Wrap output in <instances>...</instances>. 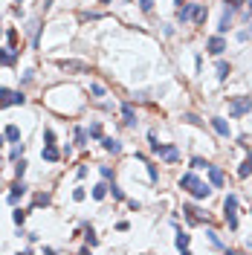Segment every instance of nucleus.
Returning <instances> with one entry per match:
<instances>
[{
  "label": "nucleus",
  "instance_id": "nucleus-1",
  "mask_svg": "<svg viewBox=\"0 0 252 255\" xmlns=\"http://www.w3.org/2000/svg\"><path fill=\"white\" fill-rule=\"evenodd\" d=\"M252 113V96H229V119H241Z\"/></svg>",
  "mask_w": 252,
  "mask_h": 255
},
{
  "label": "nucleus",
  "instance_id": "nucleus-2",
  "mask_svg": "<svg viewBox=\"0 0 252 255\" xmlns=\"http://www.w3.org/2000/svg\"><path fill=\"white\" fill-rule=\"evenodd\" d=\"M183 218L188 226H203L209 223V212H203L197 203H183Z\"/></svg>",
  "mask_w": 252,
  "mask_h": 255
},
{
  "label": "nucleus",
  "instance_id": "nucleus-3",
  "mask_svg": "<svg viewBox=\"0 0 252 255\" xmlns=\"http://www.w3.org/2000/svg\"><path fill=\"white\" fill-rule=\"evenodd\" d=\"M238 203H241V200H238V194H232V191H229L226 200H223V221L229 223L232 232L238 229Z\"/></svg>",
  "mask_w": 252,
  "mask_h": 255
},
{
  "label": "nucleus",
  "instance_id": "nucleus-4",
  "mask_svg": "<svg viewBox=\"0 0 252 255\" xmlns=\"http://www.w3.org/2000/svg\"><path fill=\"white\" fill-rule=\"evenodd\" d=\"M26 104V96L20 90H9V87H0V110L3 107H20Z\"/></svg>",
  "mask_w": 252,
  "mask_h": 255
},
{
  "label": "nucleus",
  "instance_id": "nucleus-5",
  "mask_svg": "<svg viewBox=\"0 0 252 255\" xmlns=\"http://www.w3.org/2000/svg\"><path fill=\"white\" fill-rule=\"evenodd\" d=\"M206 52L209 55H223L226 52V38L223 35H212V38H206Z\"/></svg>",
  "mask_w": 252,
  "mask_h": 255
},
{
  "label": "nucleus",
  "instance_id": "nucleus-6",
  "mask_svg": "<svg viewBox=\"0 0 252 255\" xmlns=\"http://www.w3.org/2000/svg\"><path fill=\"white\" fill-rule=\"evenodd\" d=\"M232 23H235V9L223 6V15H220V20H218V32H220V35H226L229 29H232Z\"/></svg>",
  "mask_w": 252,
  "mask_h": 255
},
{
  "label": "nucleus",
  "instance_id": "nucleus-7",
  "mask_svg": "<svg viewBox=\"0 0 252 255\" xmlns=\"http://www.w3.org/2000/svg\"><path fill=\"white\" fill-rule=\"evenodd\" d=\"M157 157L166 160V163H177V160H180V148L171 145V142H168V145H160V148H157Z\"/></svg>",
  "mask_w": 252,
  "mask_h": 255
},
{
  "label": "nucleus",
  "instance_id": "nucleus-8",
  "mask_svg": "<svg viewBox=\"0 0 252 255\" xmlns=\"http://www.w3.org/2000/svg\"><path fill=\"white\" fill-rule=\"evenodd\" d=\"M26 191H29V188H26V183H23V177H17L15 183H12V191H9V197H6V200H9L12 206H17V200H20Z\"/></svg>",
  "mask_w": 252,
  "mask_h": 255
},
{
  "label": "nucleus",
  "instance_id": "nucleus-9",
  "mask_svg": "<svg viewBox=\"0 0 252 255\" xmlns=\"http://www.w3.org/2000/svg\"><path fill=\"white\" fill-rule=\"evenodd\" d=\"M212 191H215V186H212V183H203V180H200V183L191 188L188 194H191L194 200H209V197H212Z\"/></svg>",
  "mask_w": 252,
  "mask_h": 255
},
{
  "label": "nucleus",
  "instance_id": "nucleus-10",
  "mask_svg": "<svg viewBox=\"0 0 252 255\" xmlns=\"http://www.w3.org/2000/svg\"><path fill=\"white\" fill-rule=\"evenodd\" d=\"M212 128H215V134L218 136H223V139H229V136H232V128H229V122L223 119V116H212Z\"/></svg>",
  "mask_w": 252,
  "mask_h": 255
},
{
  "label": "nucleus",
  "instance_id": "nucleus-11",
  "mask_svg": "<svg viewBox=\"0 0 252 255\" xmlns=\"http://www.w3.org/2000/svg\"><path fill=\"white\" fill-rule=\"evenodd\" d=\"M191 15H194V3H183V6H177V23L185 26V23H191Z\"/></svg>",
  "mask_w": 252,
  "mask_h": 255
},
{
  "label": "nucleus",
  "instance_id": "nucleus-12",
  "mask_svg": "<svg viewBox=\"0 0 252 255\" xmlns=\"http://www.w3.org/2000/svg\"><path fill=\"white\" fill-rule=\"evenodd\" d=\"M122 122H125V128H136V110H134V104L131 102H125L122 104Z\"/></svg>",
  "mask_w": 252,
  "mask_h": 255
},
{
  "label": "nucleus",
  "instance_id": "nucleus-13",
  "mask_svg": "<svg viewBox=\"0 0 252 255\" xmlns=\"http://www.w3.org/2000/svg\"><path fill=\"white\" fill-rule=\"evenodd\" d=\"M206 174H209V183L215 188H223V183H226V177H223V171L218 169V166H212L209 163V169H206Z\"/></svg>",
  "mask_w": 252,
  "mask_h": 255
},
{
  "label": "nucleus",
  "instance_id": "nucleus-14",
  "mask_svg": "<svg viewBox=\"0 0 252 255\" xmlns=\"http://www.w3.org/2000/svg\"><path fill=\"white\" fill-rule=\"evenodd\" d=\"M206 238H209V244H212V247H215V250H220V253H235V250H232V247H226V244H223V241H220V235L218 232H215V229H206Z\"/></svg>",
  "mask_w": 252,
  "mask_h": 255
},
{
  "label": "nucleus",
  "instance_id": "nucleus-15",
  "mask_svg": "<svg viewBox=\"0 0 252 255\" xmlns=\"http://www.w3.org/2000/svg\"><path fill=\"white\" fill-rule=\"evenodd\" d=\"M177 183H180V188H183V191H191V188L200 183V177H197V174H194V169H191V171H185Z\"/></svg>",
  "mask_w": 252,
  "mask_h": 255
},
{
  "label": "nucleus",
  "instance_id": "nucleus-16",
  "mask_svg": "<svg viewBox=\"0 0 252 255\" xmlns=\"http://www.w3.org/2000/svg\"><path fill=\"white\" fill-rule=\"evenodd\" d=\"M101 148L107 154H122V139H116V136H101Z\"/></svg>",
  "mask_w": 252,
  "mask_h": 255
},
{
  "label": "nucleus",
  "instance_id": "nucleus-17",
  "mask_svg": "<svg viewBox=\"0 0 252 255\" xmlns=\"http://www.w3.org/2000/svg\"><path fill=\"white\" fill-rule=\"evenodd\" d=\"M206 17H209V6H203V3H194V15H191V23H194V26H203V23H206Z\"/></svg>",
  "mask_w": 252,
  "mask_h": 255
},
{
  "label": "nucleus",
  "instance_id": "nucleus-18",
  "mask_svg": "<svg viewBox=\"0 0 252 255\" xmlns=\"http://www.w3.org/2000/svg\"><path fill=\"white\" fill-rule=\"evenodd\" d=\"M58 67L64 70V73H87V64L84 61H58Z\"/></svg>",
  "mask_w": 252,
  "mask_h": 255
},
{
  "label": "nucleus",
  "instance_id": "nucleus-19",
  "mask_svg": "<svg viewBox=\"0 0 252 255\" xmlns=\"http://www.w3.org/2000/svg\"><path fill=\"white\" fill-rule=\"evenodd\" d=\"M17 61V50L9 47V50H0V67H12Z\"/></svg>",
  "mask_w": 252,
  "mask_h": 255
},
{
  "label": "nucleus",
  "instance_id": "nucleus-20",
  "mask_svg": "<svg viewBox=\"0 0 252 255\" xmlns=\"http://www.w3.org/2000/svg\"><path fill=\"white\" fill-rule=\"evenodd\" d=\"M174 247H177L180 253H188V247H191V238H188V232H183V229H177V238H174Z\"/></svg>",
  "mask_w": 252,
  "mask_h": 255
},
{
  "label": "nucleus",
  "instance_id": "nucleus-21",
  "mask_svg": "<svg viewBox=\"0 0 252 255\" xmlns=\"http://www.w3.org/2000/svg\"><path fill=\"white\" fill-rule=\"evenodd\" d=\"M90 194H93V200H104V197L110 194V186H107V180H104V183H96Z\"/></svg>",
  "mask_w": 252,
  "mask_h": 255
},
{
  "label": "nucleus",
  "instance_id": "nucleus-22",
  "mask_svg": "<svg viewBox=\"0 0 252 255\" xmlns=\"http://www.w3.org/2000/svg\"><path fill=\"white\" fill-rule=\"evenodd\" d=\"M41 157H44L47 163H58V160H61V151H58L55 145H44V151H41Z\"/></svg>",
  "mask_w": 252,
  "mask_h": 255
},
{
  "label": "nucleus",
  "instance_id": "nucleus-23",
  "mask_svg": "<svg viewBox=\"0 0 252 255\" xmlns=\"http://www.w3.org/2000/svg\"><path fill=\"white\" fill-rule=\"evenodd\" d=\"M218 82H226V79H229V76H232V64H229V61H218Z\"/></svg>",
  "mask_w": 252,
  "mask_h": 255
},
{
  "label": "nucleus",
  "instance_id": "nucleus-24",
  "mask_svg": "<svg viewBox=\"0 0 252 255\" xmlns=\"http://www.w3.org/2000/svg\"><path fill=\"white\" fill-rule=\"evenodd\" d=\"M250 174H252V157H250V151H247V160L241 163V169H238V177H241V180H247Z\"/></svg>",
  "mask_w": 252,
  "mask_h": 255
},
{
  "label": "nucleus",
  "instance_id": "nucleus-25",
  "mask_svg": "<svg viewBox=\"0 0 252 255\" xmlns=\"http://www.w3.org/2000/svg\"><path fill=\"white\" fill-rule=\"evenodd\" d=\"M84 241H87L90 247H99V238H96V229H93L90 223H84Z\"/></svg>",
  "mask_w": 252,
  "mask_h": 255
},
{
  "label": "nucleus",
  "instance_id": "nucleus-26",
  "mask_svg": "<svg viewBox=\"0 0 252 255\" xmlns=\"http://www.w3.org/2000/svg\"><path fill=\"white\" fill-rule=\"evenodd\" d=\"M87 139H90L87 128H76V148H87Z\"/></svg>",
  "mask_w": 252,
  "mask_h": 255
},
{
  "label": "nucleus",
  "instance_id": "nucleus-27",
  "mask_svg": "<svg viewBox=\"0 0 252 255\" xmlns=\"http://www.w3.org/2000/svg\"><path fill=\"white\" fill-rule=\"evenodd\" d=\"M3 134H6V139H9V142H20V128H17V125H9Z\"/></svg>",
  "mask_w": 252,
  "mask_h": 255
},
{
  "label": "nucleus",
  "instance_id": "nucleus-28",
  "mask_svg": "<svg viewBox=\"0 0 252 255\" xmlns=\"http://www.w3.org/2000/svg\"><path fill=\"white\" fill-rule=\"evenodd\" d=\"M188 169H209V160H203V157H191V160H188Z\"/></svg>",
  "mask_w": 252,
  "mask_h": 255
},
{
  "label": "nucleus",
  "instance_id": "nucleus-29",
  "mask_svg": "<svg viewBox=\"0 0 252 255\" xmlns=\"http://www.w3.org/2000/svg\"><path fill=\"white\" fill-rule=\"evenodd\" d=\"M99 174H101V180H107V183H110V180L116 177V171L110 169V166H99Z\"/></svg>",
  "mask_w": 252,
  "mask_h": 255
},
{
  "label": "nucleus",
  "instance_id": "nucleus-30",
  "mask_svg": "<svg viewBox=\"0 0 252 255\" xmlns=\"http://www.w3.org/2000/svg\"><path fill=\"white\" fill-rule=\"evenodd\" d=\"M87 134H90V139H101V125H99V122H90Z\"/></svg>",
  "mask_w": 252,
  "mask_h": 255
},
{
  "label": "nucleus",
  "instance_id": "nucleus-31",
  "mask_svg": "<svg viewBox=\"0 0 252 255\" xmlns=\"http://www.w3.org/2000/svg\"><path fill=\"white\" fill-rule=\"evenodd\" d=\"M90 96H93V99H101V96H104V85L93 82V85H90Z\"/></svg>",
  "mask_w": 252,
  "mask_h": 255
},
{
  "label": "nucleus",
  "instance_id": "nucleus-32",
  "mask_svg": "<svg viewBox=\"0 0 252 255\" xmlns=\"http://www.w3.org/2000/svg\"><path fill=\"white\" fill-rule=\"evenodd\" d=\"M145 169H148V177H151V183H160V171H157V166H154L151 160L145 163Z\"/></svg>",
  "mask_w": 252,
  "mask_h": 255
},
{
  "label": "nucleus",
  "instance_id": "nucleus-33",
  "mask_svg": "<svg viewBox=\"0 0 252 255\" xmlns=\"http://www.w3.org/2000/svg\"><path fill=\"white\" fill-rule=\"evenodd\" d=\"M20 157H23V142H15V148L9 151V160L15 163V160H20Z\"/></svg>",
  "mask_w": 252,
  "mask_h": 255
},
{
  "label": "nucleus",
  "instance_id": "nucleus-34",
  "mask_svg": "<svg viewBox=\"0 0 252 255\" xmlns=\"http://www.w3.org/2000/svg\"><path fill=\"white\" fill-rule=\"evenodd\" d=\"M183 122H188V125H197V128H203V119L197 116V113H183Z\"/></svg>",
  "mask_w": 252,
  "mask_h": 255
},
{
  "label": "nucleus",
  "instance_id": "nucleus-35",
  "mask_svg": "<svg viewBox=\"0 0 252 255\" xmlns=\"http://www.w3.org/2000/svg\"><path fill=\"white\" fill-rule=\"evenodd\" d=\"M26 174V160L20 157V160H15V177H23Z\"/></svg>",
  "mask_w": 252,
  "mask_h": 255
},
{
  "label": "nucleus",
  "instance_id": "nucleus-36",
  "mask_svg": "<svg viewBox=\"0 0 252 255\" xmlns=\"http://www.w3.org/2000/svg\"><path fill=\"white\" fill-rule=\"evenodd\" d=\"M148 142H151V154H157V148L163 145V142L157 139V131H148Z\"/></svg>",
  "mask_w": 252,
  "mask_h": 255
},
{
  "label": "nucleus",
  "instance_id": "nucleus-37",
  "mask_svg": "<svg viewBox=\"0 0 252 255\" xmlns=\"http://www.w3.org/2000/svg\"><path fill=\"white\" fill-rule=\"evenodd\" d=\"M12 221H15L17 226H23V221H26V212H23V209H15V212H12Z\"/></svg>",
  "mask_w": 252,
  "mask_h": 255
},
{
  "label": "nucleus",
  "instance_id": "nucleus-38",
  "mask_svg": "<svg viewBox=\"0 0 252 255\" xmlns=\"http://www.w3.org/2000/svg\"><path fill=\"white\" fill-rule=\"evenodd\" d=\"M136 3H139V9L148 15V12H154V3H157V0H136Z\"/></svg>",
  "mask_w": 252,
  "mask_h": 255
},
{
  "label": "nucleus",
  "instance_id": "nucleus-39",
  "mask_svg": "<svg viewBox=\"0 0 252 255\" xmlns=\"http://www.w3.org/2000/svg\"><path fill=\"white\" fill-rule=\"evenodd\" d=\"M110 194H113V200H125V191H122L116 183H110Z\"/></svg>",
  "mask_w": 252,
  "mask_h": 255
},
{
  "label": "nucleus",
  "instance_id": "nucleus-40",
  "mask_svg": "<svg viewBox=\"0 0 252 255\" xmlns=\"http://www.w3.org/2000/svg\"><path fill=\"white\" fill-rule=\"evenodd\" d=\"M44 145H55V134H52V128H44Z\"/></svg>",
  "mask_w": 252,
  "mask_h": 255
},
{
  "label": "nucleus",
  "instance_id": "nucleus-41",
  "mask_svg": "<svg viewBox=\"0 0 252 255\" xmlns=\"http://www.w3.org/2000/svg\"><path fill=\"white\" fill-rule=\"evenodd\" d=\"M50 200H52V197L47 194V191H44V194H35V203H38V206H50Z\"/></svg>",
  "mask_w": 252,
  "mask_h": 255
},
{
  "label": "nucleus",
  "instance_id": "nucleus-42",
  "mask_svg": "<svg viewBox=\"0 0 252 255\" xmlns=\"http://www.w3.org/2000/svg\"><path fill=\"white\" fill-rule=\"evenodd\" d=\"M84 197H87V191H84V188H73V200H76V203H82Z\"/></svg>",
  "mask_w": 252,
  "mask_h": 255
},
{
  "label": "nucleus",
  "instance_id": "nucleus-43",
  "mask_svg": "<svg viewBox=\"0 0 252 255\" xmlns=\"http://www.w3.org/2000/svg\"><path fill=\"white\" fill-rule=\"evenodd\" d=\"M244 3H247V0H223V6H229V9H241V6H244Z\"/></svg>",
  "mask_w": 252,
  "mask_h": 255
},
{
  "label": "nucleus",
  "instance_id": "nucleus-44",
  "mask_svg": "<svg viewBox=\"0 0 252 255\" xmlns=\"http://www.w3.org/2000/svg\"><path fill=\"white\" fill-rule=\"evenodd\" d=\"M134 102H148V90H139V93H134Z\"/></svg>",
  "mask_w": 252,
  "mask_h": 255
},
{
  "label": "nucleus",
  "instance_id": "nucleus-45",
  "mask_svg": "<svg viewBox=\"0 0 252 255\" xmlns=\"http://www.w3.org/2000/svg\"><path fill=\"white\" fill-rule=\"evenodd\" d=\"M84 20H99V17H101V12H84Z\"/></svg>",
  "mask_w": 252,
  "mask_h": 255
},
{
  "label": "nucleus",
  "instance_id": "nucleus-46",
  "mask_svg": "<svg viewBox=\"0 0 252 255\" xmlns=\"http://www.w3.org/2000/svg\"><path fill=\"white\" fill-rule=\"evenodd\" d=\"M238 41H241V44H247V41H250V29H244V32H238Z\"/></svg>",
  "mask_w": 252,
  "mask_h": 255
},
{
  "label": "nucleus",
  "instance_id": "nucleus-47",
  "mask_svg": "<svg viewBox=\"0 0 252 255\" xmlns=\"http://www.w3.org/2000/svg\"><path fill=\"white\" fill-rule=\"evenodd\" d=\"M76 177H79V180H84V177H87V166H79V171H76Z\"/></svg>",
  "mask_w": 252,
  "mask_h": 255
},
{
  "label": "nucleus",
  "instance_id": "nucleus-48",
  "mask_svg": "<svg viewBox=\"0 0 252 255\" xmlns=\"http://www.w3.org/2000/svg\"><path fill=\"white\" fill-rule=\"evenodd\" d=\"M183 3H188V0H174V6H183Z\"/></svg>",
  "mask_w": 252,
  "mask_h": 255
},
{
  "label": "nucleus",
  "instance_id": "nucleus-49",
  "mask_svg": "<svg viewBox=\"0 0 252 255\" xmlns=\"http://www.w3.org/2000/svg\"><path fill=\"white\" fill-rule=\"evenodd\" d=\"M3 142H6V134H0V148H3Z\"/></svg>",
  "mask_w": 252,
  "mask_h": 255
},
{
  "label": "nucleus",
  "instance_id": "nucleus-50",
  "mask_svg": "<svg viewBox=\"0 0 252 255\" xmlns=\"http://www.w3.org/2000/svg\"><path fill=\"white\" fill-rule=\"evenodd\" d=\"M247 250H250V253H252V241H247Z\"/></svg>",
  "mask_w": 252,
  "mask_h": 255
},
{
  "label": "nucleus",
  "instance_id": "nucleus-51",
  "mask_svg": "<svg viewBox=\"0 0 252 255\" xmlns=\"http://www.w3.org/2000/svg\"><path fill=\"white\" fill-rule=\"evenodd\" d=\"M247 6H250V15H252V0H247Z\"/></svg>",
  "mask_w": 252,
  "mask_h": 255
},
{
  "label": "nucleus",
  "instance_id": "nucleus-52",
  "mask_svg": "<svg viewBox=\"0 0 252 255\" xmlns=\"http://www.w3.org/2000/svg\"><path fill=\"white\" fill-rule=\"evenodd\" d=\"M99 3H101V6H107V3H110V0H99Z\"/></svg>",
  "mask_w": 252,
  "mask_h": 255
},
{
  "label": "nucleus",
  "instance_id": "nucleus-53",
  "mask_svg": "<svg viewBox=\"0 0 252 255\" xmlns=\"http://www.w3.org/2000/svg\"><path fill=\"white\" fill-rule=\"evenodd\" d=\"M250 38H252V17H250Z\"/></svg>",
  "mask_w": 252,
  "mask_h": 255
},
{
  "label": "nucleus",
  "instance_id": "nucleus-54",
  "mask_svg": "<svg viewBox=\"0 0 252 255\" xmlns=\"http://www.w3.org/2000/svg\"><path fill=\"white\" fill-rule=\"evenodd\" d=\"M0 169H3V157H0Z\"/></svg>",
  "mask_w": 252,
  "mask_h": 255
},
{
  "label": "nucleus",
  "instance_id": "nucleus-55",
  "mask_svg": "<svg viewBox=\"0 0 252 255\" xmlns=\"http://www.w3.org/2000/svg\"><path fill=\"white\" fill-rule=\"evenodd\" d=\"M0 38H3V29H0Z\"/></svg>",
  "mask_w": 252,
  "mask_h": 255
},
{
  "label": "nucleus",
  "instance_id": "nucleus-56",
  "mask_svg": "<svg viewBox=\"0 0 252 255\" xmlns=\"http://www.w3.org/2000/svg\"><path fill=\"white\" fill-rule=\"evenodd\" d=\"M15 3H20V0H15Z\"/></svg>",
  "mask_w": 252,
  "mask_h": 255
},
{
  "label": "nucleus",
  "instance_id": "nucleus-57",
  "mask_svg": "<svg viewBox=\"0 0 252 255\" xmlns=\"http://www.w3.org/2000/svg\"><path fill=\"white\" fill-rule=\"evenodd\" d=\"M250 215H252V209H250Z\"/></svg>",
  "mask_w": 252,
  "mask_h": 255
},
{
  "label": "nucleus",
  "instance_id": "nucleus-58",
  "mask_svg": "<svg viewBox=\"0 0 252 255\" xmlns=\"http://www.w3.org/2000/svg\"><path fill=\"white\" fill-rule=\"evenodd\" d=\"M250 157H252V151H250Z\"/></svg>",
  "mask_w": 252,
  "mask_h": 255
}]
</instances>
